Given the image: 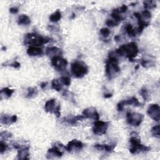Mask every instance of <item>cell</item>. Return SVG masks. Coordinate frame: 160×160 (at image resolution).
Masks as SVG:
<instances>
[{
    "mask_svg": "<svg viewBox=\"0 0 160 160\" xmlns=\"http://www.w3.org/2000/svg\"><path fill=\"white\" fill-rule=\"evenodd\" d=\"M116 53L120 56H126L131 61L138 55V48L134 42H131L126 44H122L116 49Z\"/></svg>",
    "mask_w": 160,
    "mask_h": 160,
    "instance_id": "cell-1",
    "label": "cell"
},
{
    "mask_svg": "<svg viewBox=\"0 0 160 160\" xmlns=\"http://www.w3.org/2000/svg\"><path fill=\"white\" fill-rule=\"evenodd\" d=\"M118 59L116 57L109 55L106 64V74L108 78L111 79L114 75L121 71V68L118 65Z\"/></svg>",
    "mask_w": 160,
    "mask_h": 160,
    "instance_id": "cell-2",
    "label": "cell"
},
{
    "mask_svg": "<svg viewBox=\"0 0 160 160\" xmlns=\"http://www.w3.org/2000/svg\"><path fill=\"white\" fill-rule=\"evenodd\" d=\"M49 40V38L42 37L36 33H28L24 37V42L25 44L37 47L47 43Z\"/></svg>",
    "mask_w": 160,
    "mask_h": 160,
    "instance_id": "cell-3",
    "label": "cell"
},
{
    "mask_svg": "<svg viewBox=\"0 0 160 160\" xmlns=\"http://www.w3.org/2000/svg\"><path fill=\"white\" fill-rule=\"evenodd\" d=\"M71 69L72 74L77 78H82L88 72L87 65L84 62L79 61H76L71 64Z\"/></svg>",
    "mask_w": 160,
    "mask_h": 160,
    "instance_id": "cell-4",
    "label": "cell"
},
{
    "mask_svg": "<svg viewBox=\"0 0 160 160\" xmlns=\"http://www.w3.org/2000/svg\"><path fill=\"white\" fill-rule=\"evenodd\" d=\"M129 142L131 145L129 148V152L131 154H136L141 152H147L150 150L149 147L142 144L140 139L136 136H131L129 139Z\"/></svg>",
    "mask_w": 160,
    "mask_h": 160,
    "instance_id": "cell-5",
    "label": "cell"
},
{
    "mask_svg": "<svg viewBox=\"0 0 160 160\" xmlns=\"http://www.w3.org/2000/svg\"><path fill=\"white\" fill-rule=\"evenodd\" d=\"M44 109L48 112L55 114L57 118L61 116V106L59 103L56 102L55 99H51L46 101L44 105Z\"/></svg>",
    "mask_w": 160,
    "mask_h": 160,
    "instance_id": "cell-6",
    "label": "cell"
},
{
    "mask_svg": "<svg viewBox=\"0 0 160 160\" xmlns=\"http://www.w3.org/2000/svg\"><path fill=\"white\" fill-rule=\"evenodd\" d=\"M144 115L138 112H128L126 114L127 122L132 126H138L142 122Z\"/></svg>",
    "mask_w": 160,
    "mask_h": 160,
    "instance_id": "cell-7",
    "label": "cell"
},
{
    "mask_svg": "<svg viewBox=\"0 0 160 160\" xmlns=\"http://www.w3.org/2000/svg\"><path fill=\"white\" fill-rule=\"evenodd\" d=\"M109 124L107 122L99 120H96L94 122V126L92 128L93 132L96 135H102L104 134L108 128Z\"/></svg>",
    "mask_w": 160,
    "mask_h": 160,
    "instance_id": "cell-8",
    "label": "cell"
},
{
    "mask_svg": "<svg viewBox=\"0 0 160 160\" xmlns=\"http://www.w3.org/2000/svg\"><path fill=\"white\" fill-rule=\"evenodd\" d=\"M68 64L67 60L61 56H55L51 58V64L58 71L65 70Z\"/></svg>",
    "mask_w": 160,
    "mask_h": 160,
    "instance_id": "cell-9",
    "label": "cell"
},
{
    "mask_svg": "<svg viewBox=\"0 0 160 160\" xmlns=\"http://www.w3.org/2000/svg\"><path fill=\"white\" fill-rule=\"evenodd\" d=\"M147 114L156 121H159L160 119V108L158 104H151L148 108Z\"/></svg>",
    "mask_w": 160,
    "mask_h": 160,
    "instance_id": "cell-10",
    "label": "cell"
},
{
    "mask_svg": "<svg viewBox=\"0 0 160 160\" xmlns=\"http://www.w3.org/2000/svg\"><path fill=\"white\" fill-rule=\"evenodd\" d=\"M141 104L138 99L136 97H132L129 99H126L120 101L117 105V109L118 111H121L124 109L126 105H134L135 106H138Z\"/></svg>",
    "mask_w": 160,
    "mask_h": 160,
    "instance_id": "cell-11",
    "label": "cell"
},
{
    "mask_svg": "<svg viewBox=\"0 0 160 160\" xmlns=\"http://www.w3.org/2000/svg\"><path fill=\"white\" fill-rule=\"evenodd\" d=\"M82 114L85 118L92 119L94 120L99 119V114L98 112L96 109L94 107H90L84 109Z\"/></svg>",
    "mask_w": 160,
    "mask_h": 160,
    "instance_id": "cell-12",
    "label": "cell"
},
{
    "mask_svg": "<svg viewBox=\"0 0 160 160\" xmlns=\"http://www.w3.org/2000/svg\"><path fill=\"white\" fill-rule=\"evenodd\" d=\"M83 146L84 144L81 141L78 139H72L68 143L67 146L65 147V149L68 152H71L72 151L81 150L83 148Z\"/></svg>",
    "mask_w": 160,
    "mask_h": 160,
    "instance_id": "cell-13",
    "label": "cell"
},
{
    "mask_svg": "<svg viewBox=\"0 0 160 160\" xmlns=\"http://www.w3.org/2000/svg\"><path fill=\"white\" fill-rule=\"evenodd\" d=\"M62 156V152L60 150L59 147L54 146V147L49 149L47 152L46 157L49 159H52L55 158H61Z\"/></svg>",
    "mask_w": 160,
    "mask_h": 160,
    "instance_id": "cell-14",
    "label": "cell"
},
{
    "mask_svg": "<svg viewBox=\"0 0 160 160\" xmlns=\"http://www.w3.org/2000/svg\"><path fill=\"white\" fill-rule=\"evenodd\" d=\"M17 119H18V117L16 115L8 116L7 114H4V115H1L0 118L1 122L6 125H9L12 123H14L16 122Z\"/></svg>",
    "mask_w": 160,
    "mask_h": 160,
    "instance_id": "cell-15",
    "label": "cell"
},
{
    "mask_svg": "<svg viewBox=\"0 0 160 160\" xmlns=\"http://www.w3.org/2000/svg\"><path fill=\"white\" fill-rule=\"evenodd\" d=\"M134 16L137 18L138 22L139 27L138 28V33H141L142 32L144 28L147 27L149 23L148 22L144 21L142 18V16L139 12H134Z\"/></svg>",
    "mask_w": 160,
    "mask_h": 160,
    "instance_id": "cell-16",
    "label": "cell"
},
{
    "mask_svg": "<svg viewBox=\"0 0 160 160\" xmlns=\"http://www.w3.org/2000/svg\"><path fill=\"white\" fill-rule=\"evenodd\" d=\"M62 53V52L61 49L55 46L49 47L46 49V54L48 56L51 57V58L55 56H61Z\"/></svg>",
    "mask_w": 160,
    "mask_h": 160,
    "instance_id": "cell-17",
    "label": "cell"
},
{
    "mask_svg": "<svg viewBox=\"0 0 160 160\" xmlns=\"http://www.w3.org/2000/svg\"><path fill=\"white\" fill-rule=\"evenodd\" d=\"M29 147H22L21 148L18 149V159H29Z\"/></svg>",
    "mask_w": 160,
    "mask_h": 160,
    "instance_id": "cell-18",
    "label": "cell"
},
{
    "mask_svg": "<svg viewBox=\"0 0 160 160\" xmlns=\"http://www.w3.org/2000/svg\"><path fill=\"white\" fill-rule=\"evenodd\" d=\"M84 119H85V118L83 115H78V116H72L71 118H63V121L68 124L74 126L77 124L78 121L82 120Z\"/></svg>",
    "mask_w": 160,
    "mask_h": 160,
    "instance_id": "cell-19",
    "label": "cell"
},
{
    "mask_svg": "<svg viewBox=\"0 0 160 160\" xmlns=\"http://www.w3.org/2000/svg\"><path fill=\"white\" fill-rule=\"evenodd\" d=\"M27 54L31 56H41L43 54L42 49L36 46H30L27 50Z\"/></svg>",
    "mask_w": 160,
    "mask_h": 160,
    "instance_id": "cell-20",
    "label": "cell"
},
{
    "mask_svg": "<svg viewBox=\"0 0 160 160\" xmlns=\"http://www.w3.org/2000/svg\"><path fill=\"white\" fill-rule=\"evenodd\" d=\"M14 89H12L9 88H4L1 90V92H0L1 99L2 100V99L9 98L12 96V94L14 93Z\"/></svg>",
    "mask_w": 160,
    "mask_h": 160,
    "instance_id": "cell-21",
    "label": "cell"
},
{
    "mask_svg": "<svg viewBox=\"0 0 160 160\" xmlns=\"http://www.w3.org/2000/svg\"><path fill=\"white\" fill-rule=\"evenodd\" d=\"M116 145H108V144H96L94 146V147L99 151H105L107 152H111L114 149Z\"/></svg>",
    "mask_w": 160,
    "mask_h": 160,
    "instance_id": "cell-22",
    "label": "cell"
},
{
    "mask_svg": "<svg viewBox=\"0 0 160 160\" xmlns=\"http://www.w3.org/2000/svg\"><path fill=\"white\" fill-rule=\"evenodd\" d=\"M30 23L31 20L26 14H21L18 18V24L19 25H28Z\"/></svg>",
    "mask_w": 160,
    "mask_h": 160,
    "instance_id": "cell-23",
    "label": "cell"
},
{
    "mask_svg": "<svg viewBox=\"0 0 160 160\" xmlns=\"http://www.w3.org/2000/svg\"><path fill=\"white\" fill-rule=\"evenodd\" d=\"M62 82L60 79H54L51 82V87L53 89L56 90V91H60L62 89Z\"/></svg>",
    "mask_w": 160,
    "mask_h": 160,
    "instance_id": "cell-24",
    "label": "cell"
},
{
    "mask_svg": "<svg viewBox=\"0 0 160 160\" xmlns=\"http://www.w3.org/2000/svg\"><path fill=\"white\" fill-rule=\"evenodd\" d=\"M38 94V90L36 87H30L28 88V92L26 98L28 99H31L36 97Z\"/></svg>",
    "mask_w": 160,
    "mask_h": 160,
    "instance_id": "cell-25",
    "label": "cell"
},
{
    "mask_svg": "<svg viewBox=\"0 0 160 160\" xmlns=\"http://www.w3.org/2000/svg\"><path fill=\"white\" fill-rule=\"evenodd\" d=\"M61 12L58 9L56 11H55L54 13L51 14L49 16L50 21L53 22H56L59 21L61 19Z\"/></svg>",
    "mask_w": 160,
    "mask_h": 160,
    "instance_id": "cell-26",
    "label": "cell"
},
{
    "mask_svg": "<svg viewBox=\"0 0 160 160\" xmlns=\"http://www.w3.org/2000/svg\"><path fill=\"white\" fill-rule=\"evenodd\" d=\"M111 17L114 20L118 22L119 23L123 19V18L120 15V12L118 9H113L112 13H111Z\"/></svg>",
    "mask_w": 160,
    "mask_h": 160,
    "instance_id": "cell-27",
    "label": "cell"
},
{
    "mask_svg": "<svg viewBox=\"0 0 160 160\" xmlns=\"http://www.w3.org/2000/svg\"><path fill=\"white\" fill-rule=\"evenodd\" d=\"M126 31L127 32V34L129 35V37L131 38H133V37H135L136 36V31L135 29L133 28L132 24H128L126 26Z\"/></svg>",
    "mask_w": 160,
    "mask_h": 160,
    "instance_id": "cell-28",
    "label": "cell"
},
{
    "mask_svg": "<svg viewBox=\"0 0 160 160\" xmlns=\"http://www.w3.org/2000/svg\"><path fill=\"white\" fill-rule=\"evenodd\" d=\"M159 131H160V126L159 124H157L152 128L151 130V132L154 137L159 139L160 138Z\"/></svg>",
    "mask_w": 160,
    "mask_h": 160,
    "instance_id": "cell-29",
    "label": "cell"
},
{
    "mask_svg": "<svg viewBox=\"0 0 160 160\" xmlns=\"http://www.w3.org/2000/svg\"><path fill=\"white\" fill-rule=\"evenodd\" d=\"M145 9H152L156 7V4L154 1H146L143 2Z\"/></svg>",
    "mask_w": 160,
    "mask_h": 160,
    "instance_id": "cell-30",
    "label": "cell"
},
{
    "mask_svg": "<svg viewBox=\"0 0 160 160\" xmlns=\"http://www.w3.org/2000/svg\"><path fill=\"white\" fill-rule=\"evenodd\" d=\"M139 93L141 95L142 98H143V99L146 101H148V99H149V94H148V90L146 89V88H142L140 91H139Z\"/></svg>",
    "mask_w": 160,
    "mask_h": 160,
    "instance_id": "cell-31",
    "label": "cell"
},
{
    "mask_svg": "<svg viewBox=\"0 0 160 160\" xmlns=\"http://www.w3.org/2000/svg\"><path fill=\"white\" fill-rule=\"evenodd\" d=\"M60 81H61L62 84L65 86H69L71 84V79L68 76H62L60 78Z\"/></svg>",
    "mask_w": 160,
    "mask_h": 160,
    "instance_id": "cell-32",
    "label": "cell"
},
{
    "mask_svg": "<svg viewBox=\"0 0 160 160\" xmlns=\"http://www.w3.org/2000/svg\"><path fill=\"white\" fill-rule=\"evenodd\" d=\"M9 148L8 145L4 141H1L0 142V152L1 154L4 153Z\"/></svg>",
    "mask_w": 160,
    "mask_h": 160,
    "instance_id": "cell-33",
    "label": "cell"
},
{
    "mask_svg": "<svg viewBox=\"0 0 160 160\" xmlns=\"http://www.w3.org/2000/svg\"><path fill=\"white\" fill-rule=\"evenodd\" d=\"M100 32V34L104 38H106L108 37L109 34H110V30L108 29V28H102L100 29L99 31Z\"/></svg>",
    "mask_w": 160,
    "mask_h": 160,
    "instance_id": "cell-34",
    "label": "cell"
},
{
    "mask_svg": "<svg viewBox=\"0 0 160 160\" xmlns=\"http://www.w3.org/2000/svg\"><path fill=\"white\" fill-rule=\"evenodd\" d=\"M106 25H108L109 27H114V26H116L118 25L119 22L116 21L114 19H108L106 22Z\"/></svg>",
    "mask_w": 160,
    "mask_h": 160,
    "instance_id": "cell-35",
    "label": "cell"
},
{
    "mask_svg": "<svg viewBox=\"0 0 160 160\" xmlns=\"http://www.w3.org/2000/svg\"><path fill=\"white\" fill-rule=\"evenodd\" d=\"M0 136L1 138V139H7L10 138L12 136V134L8 132V131H2L1 132L0 134Z\"/></svg>",
    "mask_w": 160,
    "mask_h": 160,
    "instance_id": "cell-36",
    "label": "cell"
},
{
    "mask_svg": "<svg viewBox=\"0 0 160 160\" xmlns=\"http://www.w3.org/2000/svg\"><path fill=\"white\" fill-rule=\"evenodd\" d=\"M142 16L144 18L149 19H150V18H151V12H150L149 11H148V10H144V11H143L142 12Z\"/></svg>",
    "mask_w": 160,
    "mask_h": 160,
    "instance_id": "cell-37",
    "label": "cell"
},
{
    "mask_svg": "<svg viewBox=\"0 0 160 160\" xmlns=\"http://www.w3.org/2000/svg\"><path fill=\"white\" fill-rule=\"evenodd\" d=\"M120 13H124L128 10V6L126 5L123 4L122 6H121L119 8H118Z\"/></svg>",
    "mask_w": 160,
    "mask_h": 160,
    "instance_id": "cell-38",
    "label": "cell"
},
{
    "mask_svg": "<svg viewBox=\"0 0 160 160\" xmlns=\"http://www.w3.org/2000/svg\"><path fill=\"white\" fill-rule=\"evenodd\" d=\"M9 66L13 67L14 68L17 69V68H19L20 67L21 64H20V63H19V62H18V61H14L13 62L11 63V64H9Z\"/></svg>",
    "mask_w": 160,
    "mask_h": 160,
    "instance_id": "cell-39",
    "label": "cell"
},
{
    "mask_svg": "<svg viewBox=\"0 0 160 160\" xmlns=\"http://www.w3.org/2000/svg\"><path fill=\"white\" fill-rule=\"evenodd\" d=\"M18 8L16 7H12L9 9V12L12 14H16L18 12Z\"/></svg>",
    "mask_w": 160,
    "mask_h": 160,
    "instance_id": "cell-40",
    "label": "cell"
},
{
    "mask_svg": "<svg viewBox=\"0 0 160 160\" xmlns=\"http://www.w3.org/2000/svg\"><path fill=\"white\" fill-rule=\"evenodd\" d=\"M47 84H48V82H42L41 84V88L42 89H44L46 87V86H47Z\"/></svg>",
    "mask_w": 160,
    "mask_h": 160,
    "instance_id": "cell-41",
    "label": "cell"
},
{
    "mask_svg": "<svg viewBox=\"0 0 160 160\" xmlns=\"http://www.w3.org/2000/svg\"><path fill=\"white\" fill-rule=\"evenodd\" d=\"M112 94H110V93H109V94H105L104 95V97L105 98H111V97H112Z\"/></svg>",
    "mask_w": 160,
    "mask_h": 160,
    "instance_id": "cell-42",
    "label": "cell"
},
{
    "mask_svg": "<svg viewBox=\"0 0 160 160\" xmlns=\"http://www.w3.org/2000/svg\"><path fill=\"white\" fill-rule=\"evenodd\" d=\"M114 39H115V41H119L120 40V36H119V35L116 36L114 37Z\"/></svg>",
    "mask_w": 160,
    "mask_h": 160,
    "instance_id": "cell-43",
    "label": "cell"
}]
</instances>
